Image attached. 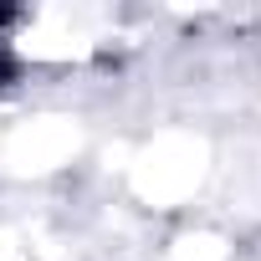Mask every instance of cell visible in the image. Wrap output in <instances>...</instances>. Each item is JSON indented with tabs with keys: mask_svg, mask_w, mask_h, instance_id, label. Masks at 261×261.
Instances as JSON below:
<instances>
[{
	"mask_svg": "<svg viewBox=\"0 0 261 261\" xmlns=\"http://www.w3.org/2000/svg\"><path fill=\"white\" fill-rule=\"evenodd\" d=\"M21 77V62L11 57V51H0V87H6V82H16Z\"/></svg>",
	"mask_w": 261,
	"mask_h": 261,
	"instance_id": "1",
	"label": "cell"
}]
</instances>
